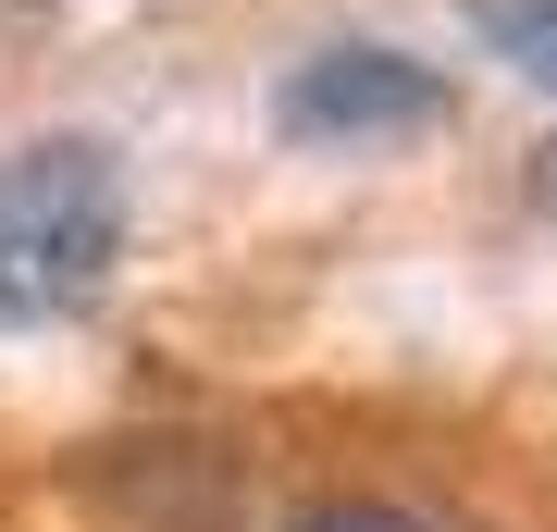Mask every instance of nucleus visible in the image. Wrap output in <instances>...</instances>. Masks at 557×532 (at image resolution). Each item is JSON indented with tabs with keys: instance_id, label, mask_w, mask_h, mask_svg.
<instances>
[{
	"instance_id": "obj_3",
	"label": "nucleus",
	"mask_w": 557,
	"mask_h": 532,
	"mask_svg": "<svg viewBox=\"0 0 557 532\" xmlns=\"http://www.w3.org/2000/svg\"><path fill=\"white\" fill-rule=\"evenodd\" d=\"M471 38L508 62V75L557 87V0H471Z\"/></svg>"
},
{
	"instance_id": "obj_2",
	"label": "nucleus",
	"mask_w": 557,
	"mask_h": 532,
	"mask_svg": "<svg viewBox=\"0 0 557 532\" xmlns=\"http://www.w3.org/2000/svg\"><path fill=\"white\" fill-rule=\"evenodd\" d=\"M446 112H458V87L434 62L372 50V38L285 62V87H273V137L285 149H397V137H421V124H446Z\"/></svg>"
},
{
	"instance_id": "obj_5",
	"label": "nucleus",
	"mask_w": 557,
	"mask_h": 532,
	"mask_svg": "<svg viewBox=\"0 0 557 532\" xmlns=\"http://www.w3.org/2000/svg\"><path fill=\"white\" fill-rule=\"evenodd\" d=\"M545 211H557V149H545Z\"/></svg>"
},
{
	"instance_id": "obj_1",
	"label": "nucleus",
	"mask_w": 557,
	"mask_h": 532,
	"mask_svg": "<svg viewBox=\"0 0 557 532\" xmlns=\"http://www.w3.org/2000/svg\"><path fill=\"white\" fill-rule=\"evenodd\" d=\"M124 161L100 137H25L0 149V335H50L124 260Z\"/></svg>"
},
{
	"instance_id": "obj_4",
	"label": "nucleus",
	"mask_w": 557,
	"mask_h": 532,
	"mask_svg": "<svg viewBox=\"0 0 557 532\" xmlns=\"http://www.w3.org/2000/svg\"><path fill=\"white\" fill-rule=\"evenodd\" d=\"M285 532H421L409 508H372V495H335V508H310V520H285Z\"/></svg>"
}]
</instances>
